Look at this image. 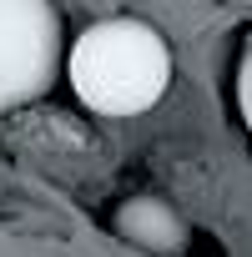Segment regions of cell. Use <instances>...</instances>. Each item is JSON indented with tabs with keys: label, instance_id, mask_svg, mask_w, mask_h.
<instances>
[{
	"label": "cell",
	"instance_id": "cell-5",
	"mask_svg": "<svg viewBox=\"0 0 252 257\" xmlns=\"http://www.w3.org/2000/svg\"><path fill=\"white\" fill-rule=\"evenodd\" d=\"M227 6H252V0H227Z\"/></svg>",
	"mask_w": 252,
	"mask_h": 257
},
{
	"label": "cell",
	"instance_id": "cell-2",
	"mask_svg": "<svg viewBox=\"0 0 252 257\" xmlns=\"http://www.w3.org/2000/svg\"><path fill=\"white\" fill-rule=\"evenodd\" d=\"M61 76L56 0H0V116L41 101Z\"/></svg>",
	"mask_w": 252,
	"mask_h": 257
},
{
	"label": "cell",
	"instance_id": "cell-3",
	"mask_svg": "<svg viewBox=\"0 0 252 257\" xmlns=\"http://www.w3.org/2000/svg\"><path fill=\"white\" fill-rule=\"evenodd\" d=\"M111 227H116V237L126 242V247H137V252H147V257H182L187 252V217L167 202V197H157V192H142V197H126L121 207H116V217H111Z\"/></svg>",
	"mask_w": 252,
	"mask_h": 257
},
{
	"label": "cell",
	"instance_id": "cell-1",
	"mask_svg": "<svg viewBox=\"0 0 252 257\" xmlns=\"http://www.w3.org/2000/svg\"><path fill=\"white\" fill-rule=\"evenodd\" d=\"M66 76L96 116H142L172 86V46L152 21L111 16L76 36Z\"/></svg>",
	"mask_w": 252,
	"mask_h": 257
},
{
	"label": "cell",
	"instance_id": "cell-4",
	"mask_svg": "<svg viewBox=\"0 0 252 257\" xmlns=\"http://www.w3.org/2000/svg\"><path fill=\"white\" fill-rule=\"evenodd\" d=\"M237 111H242L247 132H252V51H247L242 66H237Z\"/></svg>",
	"mask_w": 252,
	"mask_h": 257
}]
</instances>
